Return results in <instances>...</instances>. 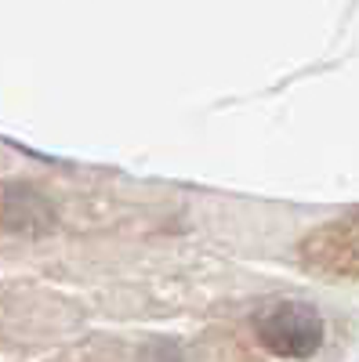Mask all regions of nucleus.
Here are the masks:
<instances>
[{"instance_id": "1", "label": "nucleus", "mask_w": 359, "mask_h": 362, "mask_svg": "<svg viewBox=\"0 0 359 362\" xmlns=\"http://www.w3.org/2000/svg\"><path fill=\"white\" fill-rule=\"evenodd\" d=\"M258 344L276 358H312L326 341V322L316 308L302 300H276L254 312L251 319Z\"/></svg>"}]
</instances>
